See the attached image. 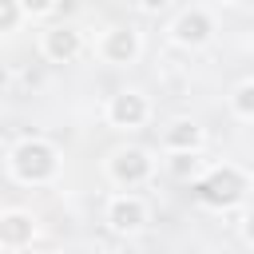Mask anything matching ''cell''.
Returning <instances> with one entry per match:
<instances>
[{
    "instance_id": "2",
    "label": "cell",
    "mask_w": 254,
    "mask_h": 254,
    "mask_svg": "<svg viewBox=\"0 0 254 254\" xmlns=\"http://www.w3.org/2000/svg\"><path fill=\"white\" fill-rule=\"evenodd\" d=\"M242 190H246V175L238 171V167H230V163H222V167H210L198 183H194V194H198V202H206V206H214V210H226V206H234L238 198H242Z\"/></svg>"
},
{
    "instance_id": "10",
    "label": "cell",
    "mask_w": 254,
    "mask_h": 254,
    "mask_svg": "<svg viewBox=\"0 0 254 254\" xmlns=\"http://www.w3.org/2000/svg\"><path fill=\"white\" fill-rule=\"evenodd\" d=\"M163 143L175 151V155H194L202 147V127L194 119H175L167 131H163Z\"/></svg>"
},
{
    "instance_id": "8",
    "label": "cell",
    "mask_w": 254,
    "mask_h": 254,
    "mask_svg": "<svg viewBox=\"0 0 254 254\" xmlns=\"http://www.w3.org/2000/svg\"><path fill=\"white\" fill-rule=\"evenodd\" d=\"M36 238V218L28 210H4L0 214V246L4 250H24Z\"/></svg>"
},
{
    "instance_id": "13",
    "label": "cell",
    "mask_w": 254,
    "mask_h": 254,
    "mask_svg": "<svg viewBox=\"0 0 254 254\" xmlns=\"http://www.w3.org/2000/svg\"><path fill=\"white\" fill-rule=\"evenodd\" d=\"M194 167H198V159H194V155H175V159H171L175 179H190V175H194Z\"/></svg>"
},
{
    "instance_id": "6",
    "label": "cell",
    "mask_w": 254,
    "mask_h": 254,
    "mask_svg": "<svg viewBox=\"0 0 254 254\" xmlns=\"http://www.w3.org/2000/svg\"><path fill=\"white\" fill-rule=\"evenodd\" d=\"M139 32L135 28H127V24H119V28H107L103 32V40H99V56L107 60V64H135V56H139Z\"/></svg>"
},
{
    "instance_id": "12",
    "label": "cell",
    "mask_w": 254,
    "mask_h": 254,
    "mask_svg": "<svg viewBox=\"0 0 254 254\" xmlns=\"http://www.w3.org/2000/svg\"><path fill=\"white\" fill-rule=\"evenodd\" d=\"M20 20H24V4L20 0H0V32H16Z\"/></svg>"
},
{
    "instance_id": "5",
    "label": "cell",
    "mask_w": 254,
    "mask_h": 254,
    "mask_svg": "<svg viewBox=\"0 0 254 254\" xmlns=\"http://www.w3.org/2000/svg\"><path fill=\"white\" fill-rule=\"evenodd\" d=\"M210 36H214V20L206 8H183L171 24V40L179 48H202Z\"/></svg>"
},
{
    "instance_id": "1",
    "label": "cell",
    "mask_w": 254,
    "mask_h": 254,
    "mask_svg": "<svg viewBox=\"0 0 254 254\" xmlns=\"http://www.w3.org/2000/svg\"><path fill=\"white\" fill-rule=\"evenodd\" d=\"M8 167H12V175H16L20 183L40 187V183L56 179V171H60V151H56L52 143H44V139H24V143L12 147Z\"/></svg>"
},
{
    "instance_id": "4",
    "label": "cell",
    "mask_w": 254,
    "mask_h": 254,
    "mask_svg": "<svg viewBox=\"0 0 254 254\" xmlns=\"http://www.w3.org/2000/svg\"><path fill=\"white\" fill-rule=\"evenodd\" d=\"M107 175L119 187H139V183L151 179V155L143 147H123V151H115L107 159Z\"/></svg>"
},
{
    "instance_id": "7",
    "label": "cell",
    "mask_w": 254,
    "mask_h": 254,
    "mask_svg": "<svg viewBox=\"0 0 254 254\" xmlns=\"http://www.w3.org/2000/svg\"><path fill=\"white\" fill-rule=\"evenodd\" d=\"M79 52H83L79 28H71V24H52V28L44 32V56H48L52 64H67V60H75Z\"/></svg>"
},
{
    "instance_id": "14",
    "label": "cell",
    "mask_w": 254,
    "mask_h": 254,
    "mask_svg": "<svg viewBox=\"0 0 254 254\" xmlns=\"http://www.w3.org/2000/svg\"><path fill=\"white\" fill-rule=\"evenodd\" d=\"M242 238H246V242H254V210L242 218Z\"/></svg>"
},
{
    "instance_id": "3",
    "label": "cell",
    "mask_w": 254,
    "mask_h": 254,
    "mask_svg": "<svg viewBox=\"0 0 254 254\" xmlns=\"http://www.w3.org/2000/svg\"><path fill=\"white\" fill-rule=\"evenodd\" d=\"M147 95L143 91H135V87H123V91H115L111 99H107V123L111 127H123V131H135V127H143L147 123Z\"/></svg>"
},
{
    "instance_id": "11",
    "label": "cell",
    "mask_w": 254,
    "mask_h": 254,
    "mask_svg": "<svg viewBox=\"0 0 254 254\" xmlns=\"http://www.w3.org/2000/svg\"><path fill=\"white\" fill-rule=\"evenodd\" d=\"M230 107H234V115H242V119H254V79H246V83H238V87H234V95H230Z\"/></svg>"
},
{
    "instance_id": "15",
    "label": "cell",
    "mask_w": 254,
    "mask_h": 254,
    "mask_svg": "<svg viewBox=\"0 0 254 254\" xmlns=\"http://www.w3.org/2000/svg\"><path fill=\"white\" fill-rule=\"evenodd\" d=\"M48 254H56V250H48Z\"/></svg>"
},
{
    "instance_id": "9",
    "label": "cell",
    "mask_w": 254,
    "mask_h": 254,
    "mask_svg": "<svg viewBox=\"0 0 254 254\" xmlns=\"http://www.w3.org/2000/svg\"><path fill=\"white\" fill-rule=\"evenodd\" d=\"M107 222H111V230H119V234L139 230V226L147 222V206H143V198H135V194H119V198H111V202H107Z\"/></svg>"
}]
</instances>
